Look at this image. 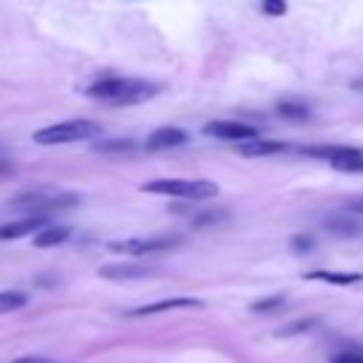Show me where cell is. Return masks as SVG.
<instances>
[{
  "instance_id": "9",
  "label": "cell",
  "mask_w": 363,
  "mask_h": 363,
  "mask_svg": "<svg viewBox=\"0 0 363 363\" xmlns=\"http://www.w3.org/2000/svg\"><path fill=\"white\" fill-rule=\"evenodd\" d=\"M196 306H201L199 298H167V301H156V303L136 306V309H130L128 315H130V318H142V315H156V312H167V309H196Z\"/></svg>"
},
{
  "instance_id": "16",
  "label": "cell",
  "mask_w": 363,
  "mask_h": 363,
  "mask_svg": "<svg viewBox=\"0 0 363 363\" xmlns=\"http://www.w3.org/2000/svg\"><path fill=\"white\" fill-rule=\"evenodd\" d=\"M26 303H28V295H26L23 289H3V292H0V315L17 312V309H23Z\"/></svg>"
},
{
  "instance_id": "12",
  "label": "cell",
  "mask_w": 363,
  "mask_h": 363,
  "mask_svg": "<svg viewBox=\"0 0 363 363\" xmlns=\"http://www.w3.org/2000/svg\"><path fill=\"white\" fill-rule=\"evenodd\" d=\"M68 235H71V230H68L65 224H48V227H43V230H37V233H34V247L48 250V247L62 244Z\"/></svg>"
},
{
  "instance_id": "19",
  "label": "cell",
  "mask_w": 363,
  "mask_h": 363,
  "mask_svg": "<svg viewBox=\"0 0 363 363\" xmlns=\"http://www.w3.org/2000/svg\"><path fill=\"white\" fill-rule=\"evenodd\" d=\"M96 150L99 153H108V156H113V153H130V150H136V142H130V139H119V142H96Z\"/></svg>"
},
{
  "instance_id": "25",
  "label": "cell",
  "mask_w": 363,
  "mask_h": 363,
  "mask_svg": "<svg viewBox=\"0 0 363 363\" xmlns=\"http://www.w3.org/2000/svg\"><path fill=\"white\" fill-rule=\"evenodd\" d=\"M315 323V318H306V320H295V323H289L286 329H281L278 335H298V332H303V329H309Z\"/></svg>"
},
{
  "instance_id": "22",
  "label": "cell",
  "mask_w": 363,
  "mask_h": 363,
  "mask_svg": "<svg viewBox=\"0 0 363 363\" xmlns=\"http://www.w3.org/2000/svg\"><path fill=\"white\" fill-rule=\"evenodd\" d=\"M261 11L269 14V17L286 14V0H261Z\"/></svg>"
},
{
  "instance_id": "26",
  "label": "cell",
  "mask_w": 363,
  "mask_h": 363,
  "mask_svg": "<svg viewBox=\"0 0 363 363\" xmlns=\"http://www.w3.org/2000/svg\"><path fill=\"white\" fill-rule=\"evenodd\" d=\"M11 173H14V164H11L9 159H3V156H0V179H9Z\"/></svg>"
},
{
  "instance_id": "29",
  "label": "cell",
  "mask_w": 363,
  "mask_h": 363,
  "mask_svg": "<svg viewBox=\"0 0 363 363\" xmlns=\"http://www.w3.org/2000/svg\"><path fill=\"white\" fill-rule=\"evenodd\" d=\"M357 210H360V213H363V201H360V204H357Z\"/></svg>"
},
{
  "instance_id": "28",
  "label": "cell",
  "mask_w": 363,
  "mask_h": 363,
  "mask_svg": "<svg viewBox=\"0 0 363 363\" xmlns=\"http://www.w3.org/2000/svg\"><path fill=\"white\" fill-rule=\"evenodd\" d=\"M352 88H354V91H363V77H360V79H354V82H352Z\"/></svg>"
},
{
  "instance_id": "3",
  "label": "cell",
  "mask_w": 363,
  "mask_h": 363,
  "mask_svg": "<svg viewBox=\"0 0 363 363\" xmlns=\"http://www.w3.org/2000/svg\"><path fill=\"white\" fill-rule=\"evenodd\" d=\"M142 193L204 201V199L218 196V184L210 182V179H153V182H145V184H142Z\"/></svg>"
},
{
  "instance_id": "2",
  "label": "cell",
  "mask_w": 363,
  "mask_h": 363,
  "mask_svg": "<svg viewBox=\"0 0 363 363\" xmlns=\"http://www.w3.org/2000/svg\"><path fill=\"white\" fill-rule=\"evenodd\" d=\"M9 204H11L14 210L26 213V216L48 218V213L68 210V207L79 204V196L71 193V190H26V193L14 196Z\"/></svg>"
},
{
  "instance_id": "17",
  "label": "cell",
  "mask_w": 363,
  "mask_h": 363,
  "mask_svg": "<svg viewBox=\"0 0 363 363\" xmlns=\"http://www.w3.org/2000/svg\"><path fill=\"white\" fill-rule=\"evenodd\" d=\"M332 167L335 170H340V173H363V150H352V153H346V156H340V159H335L332 162Z\"/></svg>"
},
{
  "instance_id": "11",
  "label": "cell",
  "mask_w": 363,
  "mask_h": 363,
  "mask_svg": "<svg viewBox=\"0 0 363 363\" xmlns=\"http://www.w3.org/2000/svg\"><path fill=\"white\" fill-rule=\"evenodd\" d=\"M286 150L289 147L284 142H272V139H261V136L238 145V153L247 159H264V156H275V153H286Z\"/></svg>"
},
{
  "instance_id": "8",
  "label": "cell",
  "mask_w": 363,
  "mask_h": 363,
  "mask_svg": "<svg viewBox=\"0 0 363 363\" xmlns=\"http://www.w3.org/2000/svg\"><path fill=\"white\" fill-rule=\"evenodd\" d=\"M45 227V218L40 216H23L17 221H9V224H0V241H14V238H23V235H31L37 230Z\"/></svg>"
},
{
  "instance_id": "6",
  "label": "cell",
  "mask_w": 363,
  "mask_h": 363,
  "mask_svg": "<svg viewBox=\"0 0 363 363\" xmlns=\"http://www.w3.org/2000/svg\"><path fill=\"white\" fill-rule=\"evenodd\" d=\"M204 133L213 136V139H224V142H250V139H258V130L247 122H230V119H218V122H207L204 125Z\"/></svg>"
},
{
  "instance_id": "4",
  "label": "cell",
  "mask_w": 363,
  "mask_h": 363,
  "mask_svg": "<svg viewBox=\"0 0 363 363\" xmlns=\"http://www.w3.org/2000/svg\"><path fill=\"white\" fill-rule=\"evenodd\" d=\"M102 136V125L94 119H68V122H57L48 128H40L34 133L37 145H71V142H82V139H96Z\"/></svg>"
},
{
  "instance_id": "24",
  "label": "cell",
  "mask_w": 363,
  "mask_h": 363,
  "mask_svg": "<svg viewBox=\"0 0 363 363\" xmlns=\"http://www.w3.org/2000/svg\"><path fill=\"white\" fill-rule=\"evenodd\" d=\"M329 363H363V352H352V349H346V352L332 354Z\"/></svg>"
},
{
  "instance_id": "20",
  "label": "cell",
  "mask_w": 363,
  "mask_h": 363,
  "mask_svg": "<svg viewBox=\"0 0 363 363\" xmlns=\"http://www.w3.org/2000/svg\"><path fill=\"white\" fill-rule=\"evenodd\" d=\"M289 247H292V252H298V255H303V252H312V247H315V241H312V235H292V241H289Z\"/></svg>"
},
{
  "instance_id": "21",
  "label": "cell",
  "mask_w": 363,
  "mask_h": 363,
  "mask_svg": "<svg viewBox=\"0 0 363 363\" xmlns=\"http://www.w3.org/2000/svg\"><path fill=\"white\" fill-rule=\"evenodd\" d=\"M275 306H284V295H272V298H264V301H255L250 309L252 312H272Z\"/></svg>"
},
{
  "instance_id": "27",
  "label": "cell",
  "mask_w": 363,
  "mask_h": 363,
  "mask_svg": "<svg viewBox=\"0 0 363 363\" xmlns=\"http://www.w3.org/2000/svg\"><path fill=\"white\" fill-rule=\"evenodd\" d=\"M11 363H51V360H48V357H31V354H28V357H17V360H11Z\"/></svg>"
},
{
  "instance_id": "15",
  "label": "cell",
  "mask_w": 363,
  "mask_h": 363,
  "mask_svg": "<svg viewBox=\"0 0 363 363\" xmlns=\"http://www.w3.org/2000/svg\"><path fill=\"white\" fill-rule=\"evenodd\" d=\"M354 147H349V145H312V147H303L301 153H306V156H318V159H326V162H335V159H340V156H346V153H352Z\"/></svg>"
},
{
  "instance_id": "7",
  "label": "cell",
  "mask_w": 363,
  "mask_h": 363,
  "mask_svg": "<svg viewBox=\"0 0 363 363\" xmlns=\"http://www.w3.org/2000/svg\"><path fill=\"white\" fill-rule=\"evenodd\" d=\"M156 269L153 267H145V264H105V267H99L96 269V275L99 278H108V281H133V278H147V275H153Z\"/></svg>"
},
{
  "instance_id": "1",
  "label": "cell",
  "mask_w": 363,
  "mask_h": 363,
  "mask_svg": "<svg viewBox=\"0 0 363 363\" xmlns=\"http://www.w3.org/2000/svg\"><path fill=\"white\" fill-rule=\"evenodd\" d=\"M156 94V85L139 77H108L94 85H88L85 96L105 105H136Z\"/></svg>"
},
{
  "instance_id": "10",
  "label": "cell",
  "mask_w": 363,
  "mask_h": 363,
  "mask_svg": "<svg viewBox=\"0 0 363 363\" xmlns=\"http://www.w3.org/2000/svg\"><path fill=\"white\" fill-rule=\"evenodd\" d=\"M184 142H187V133H184L182 128H156V130L147 136L145 147H147V150H167V147L184 145Z\"/></svg>"
},
{
  "instance_id": "14",
  "label": "cell",
  "mask_w": 363,
  "mask_h": 363,
  "mask_svg": "<svg viewBox=\"0 0 363 363\" xmlns=\"http://www.w3.org/2000/svg\"><path fill=\"white\" fill-rule=\"evenodd\" d=\"M326 230L335 233V235H343V238H352V235H360L363 233V221L352 218V216H335L326 221Z\"/></svg>"
},
{
  "instance_id": "5",
  "label": "cell",
  "mask_w": 363,
  "mask_h": 363,
  "mask_svg": "<svg viewBox=\"0 0 363 363\" xmlns=\"http://www.w3.org/2000/svg\"><path fill=\"white\" fill-rule=\"evenodd\" d=\"M182 244V235H139V238H125V241H111V252H125V255H150V252H164Z\"/></svg>"
},
{
  "instance_id": "18",
  "label": "cell",
  "mask_w": 363,
  "mask_h": 363,
  "mask_svg": "<svg viewBox=\"0 0 363 363\" xmlns=\"http://www.w3.org/2000/svg\"><path fill=\"white\" fill-rule=\"evenodd\" d=\"M278 113L284 116V119H306L309 116V105H303V102H295V99H284V102H278Z\"/></svg>"
},
{
  "instance_id": "23",
  "label": "cell",
  "mask_w": 363,
  "mask_h": 363,
  "mask_svg": "<svg viewBox=\"0 0 363 363\" xmlns=\"http://www.w3.org/2000/svg\"><path fill=\"white\" fill-rule=\"evenodd\" d=\"M221 218H227V213H224V210H207V213L196 216V218H193V224H196V227H204V224H213V221H221Z\"/></svg>"
},
{
  "instance_id": "13",
  "label": "cell",
  "mask_w": 363,
  "mask_h": 363,
  "mask_svg": "<svg viewBox=\"0 0 363 363\" xmlns=\"http://www.w3.org/2000/svg\"><path fill=\"white\" fill-rule=\"evenodd\" d=\"M303 278H309V281H326V284H337V286H349V284H357V281H363V272H335V269H312V272H306Z\"/></svg>"
}]
</instances>
